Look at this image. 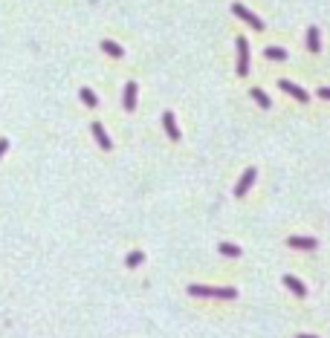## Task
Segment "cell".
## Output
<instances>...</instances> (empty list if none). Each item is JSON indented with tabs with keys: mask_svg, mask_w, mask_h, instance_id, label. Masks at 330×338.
Returning <instances> with one entry per match:
<instances>
[{
	"mask_svg": "<svg viewBox=\"0 0 330 338\" xmlns=\"http://www.w3.org/2000/svg\"><path fill=\"white\" fill-rule=\"evenodd\" d=\"M79 96H81V101H84L87 107H98V96H96V93H93L90 87H81Z\"/></svg>",
	"mask_w": 330,
	"mask_h": 338,
	"instance_id": "e0dca14e",
	"label": "cell"
},
{
	"mask_svg": "<svg viewBox=\"0 0 330 338\" xmlns=\"http://www.w3.org/2000/svg\"><path fill=\"white\" fill-rule=\"evenodd\" d=\"M255 179H258V168H255V165H249V168H246V171L241 174V179L235 182V196H238V200H243V196H246V194L252 191Z\"/></svg>",
	"mask_w": 330,
	"mask_h": 338,
	"instance_id": "3957f363",
	"label": "cell"
},
{
	"mask_svg": "<svg viewBox=\"0 0 330 338\" xmlns=\"http://www.w3.org/2000/svg\"><path fill=\"white\" fill-rule=\"evenodd\" d=\"M249 96L255 98V101H258V107H264V110H269V107H272V98H269L261 87H252V90H249Z\"/></svg>",
	"mask_w": 330,
	"mask_h": 338,
	"instance_id": "5bb4252c",
	"label": "cell"
},
{
	"mask_svg": "<svg viewBox=\"0 0 330 338\" xmlns=\"http://www.w3.org/2000/svg\"><path fill=\"white\" fill-rule=\"evenodd\" d=\"M136 93H139L136 81H128V84H125V93H122V107H125L128 113H134V110H136Z\"/></svg>",
	"mask_w": 330,
	"mask_h": 338,
	"instance_id": "30bf717a",
	"label": "cell"
},
{
	"mask_svg": "<svg viewBox=\"0 0 330 338\" xmlns=\"http://www.w3.org/2000/svg\"><path fill=\"white\" fill-rule=\"evenodd\" d=\"M142 263H145V251L142 249L128 251V258H125V266L128 269H136V266H142Z\"/></svg>",
	"mask_w": 330,
	"mask_h": 338,
	"instance_id": "4fadbf2b",
	"label": "cell"
},
{
	"mask_svg": "<svg viewBox=\"0 0 330 338\" xmlns=\"http://www.w3.org/2000/svg\"><path fill=\"white\" fill-rule=\"evenodd\" d=\"M9 151V139H0V159H3V153Z\"/></svg>",
	"mask_w": 330,
	"mask_h": 338,
	"instance_id": "d6986e66",
	"label": "cell"
},
{
	"mask_svg": "<svg viewBox=\"0 0 330 338\" xmlns=\"http://www.w3.org/2000/svg\"><path fill=\"white\" fill-rule=\"evenodd\" d=\"M295 338H319V335H313V332H298Z\"/></svg>",
	"mask_w": 330,
	"mask_h": 338,
	"instance_id": "ffe728a7",
	"label": "cell"
},
{
	"mask_svg": "<svg viewBox=\"0 0 330 338\" xmlns=\"http://www.w3.org/2000/svg\"><path fill=\"white\" fill-rule=\"evenodd\" d=\"M316 96L324 98V101H330V87H319V90H316Z\"/></svg>",
	"mask_w": 330,
	"mask_h": 338,
	"instance_id": "ac0fdd59",
	"label": "cell"
},
{
	"mask_svg": "<svg viewBox=\"0 0 330 338\" xmlns=\"http://www.w3.org/2000/svg\"><path fill=\"white\" fill-rule=\"evenodd\" d=\"M235 46H238V67H235V72L241 78H246L249 75V41L243 35H238L235 38Z\"/></svg>",
	"mask_w": 330,
	"mask_h": 338,
	"instance_id": "7a4b0ae2",
	"label": "cell"
},
{
	"mask_svg": "<svg viewBox=\"0 0 330 338\" xmlns=\"http://www.w3.org/2000/svg\"><path fill=\"white\" fill-rule=\"evenodd\" d=\"M217 251H220V258H241L243 249L238 246V243H217Z\"/></svg>",
	"mask_w": 330,
	"mask_h": 338,
	"instance_id": "7c38bea8",
	"label": "cell"
},
{
	"mask_svg": "<svg viewBox=\"0 0 330 338\" xmlns=\"http://www.w3.org/2000/svg\"><path fill=\"white\" fill-rule=\"evenodd\" d=\"M232 12H235V18H241L243 23H249L252 29H258V32L264 29V20H261L258 15H255V12H249V9H246L243 3H232Z\"/></svg>",
	"mask_w": 330,
	"mask_h": 338,
	"instance_id": "8992f818",
	"label": "cell"
},
{
	"mask_svg": "<svg viewBox=\"0 0 330 338\" xmlns=\"http://www.w3.org/2000/svg\"><path fill=\"white\" fill-rule=\"evenodd\" d=\"M90 130H93L96 145L101 148V151H113V139L107 136V130H105V125H101V122H93V125H90Z\"/></svg>",
	"mask_w": 330,
	"mask_h": 338,
	"instance_id": "ba28073f",
	"label": "cell"
},
{
	"mask_svg": "<svg viewBox=\"0 0 330 338\" xmlns=\"http://www.w3.org/2000/svg\"><path fill=\"white\" fill-rule=\"evenodd\" d=\"M281 284H284V289H287V292H290V295H295L298 301H304V298L310 295V289H307V284H304L301 277H295V275H284V277H281Z\"/></svg>",
	"mask_w": 330,
	"mask_h": 338,
	"instance_id": "277c9868",
	"label": "cell"
},
{
	"mask_svg": "<svg viewBox=\"0 0 330 338\" xmlns=\"http://www.w3.org/2000/svg\"><path fill=\"white\" fill-rule=\"evenodd\" d=\"M307 49H310L313 55H319L321 52V32L316 26L307 29Z\"/></svg>",
	"mask_w": 330,
	"mask_h": 338,
	"instance_id": "8fae6325",
	"label": "cell"
},
{
	"mask_svg": "<svg viewBox=\"0 0 330 338\" xmlns=\"http://www.w3.org/2000/svg\"><path fill=\"white\" fill-rule=\"evenodd\" d=\"M162 127H165V133H168L171 142H183V133H180V127H177L174 110H165V113H162Z\"/></svg>",
	"mask_w": 330,
	"mask_h": 338,
	"instance_id": "52a82bcc",
	"label": "cell"
},
{
	"mask_svg": "<svg viewBox=\"0 0 330 338\" xmlns=\"http://www.w3.org/2000/svg\"><path fill=\"white\" fill-rule=\"evenodd\" d=\"M287 246L298 249V251H316L319 249V240L313 234H293V237H287Z\"/></svg>",
	"mask_w": 330,
	"mask_h": 338,
	"instance_id": "5b68a950",
	"label": "cell"
},
{
	"mask_svg": "<svg viewBox=\"0 0 330 338\" xmlns=\"http://www.w3.org/2000/svg\"><path fill=\"white\" fill-rule=\"evenodd\" d=\"M191 298H214V301H235L238 289L235 286H203V284H191L188 286Z\"/></svg>",
	"mask_w": 330,
	"mask_h": 338,
	"instance_id": "6da1fadb",
	"label": "cell"
},
{
	"mask_svg": "<svg viewBox=\"0 0 330 338\" xmlns=\"http://www.w3.org/2000/svg\"><path fill=\"white\" fill-rule=\"evenodd\" d=\"M278 87L284 90V93H290V96H293L295 101H301V104H304V101H310V93H307L304 87H298V84H293V81L281 78V81H278Z\"/></svg>",
	"mask_w": 330,
	"mask_h": 338,
	"instance_id": "9c48e42d",
	"label": "cell"
},
{
	"mask_svg": "<svg viewBox=\"0 0 330 338\" xmlns=\"http://www.w3.org/2000/svg\"><path fill=\"white\" fill-rule=\"evenodd\" d=\"M101 49H105L110 58H122V55H125V49H122L116 41H101Z\"/></svg>",
	"mask_w": 330,
	"mask_h": 338,
	"instance_id": "9a60e30c",
	"label": "cell"
},
{
	"mask_svg": "<svg viewBox=\"0 0 330 338\" xmlns=\"http://www.w3.org/2000/svg\"><path fill=\"white\" fill-rule=\"evenodd\" d=\"M264 58H269V61H287V49H281V46H267V49H264Z\"/></svg>",
	"mask_w": 330,
	"mask_h": 338,
	"instance_id": "2e32d148",
	"label": "cell"
}]
</instances>
